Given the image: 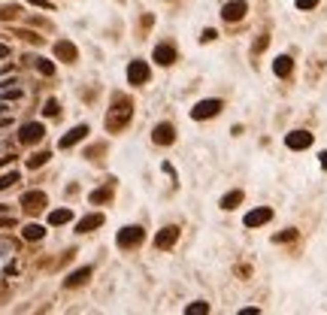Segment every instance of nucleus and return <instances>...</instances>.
Instances as JSON below:
<instances>
[{"instance_id": "f257e3e1", "label": "nucleus", "mask_w": 327, "mask_h": 315, "mask_svg": "<svg viewBox=\"0 0 327 315\" xmlns=\"http://www.w3.org/2000/svg\"><path fill=\"white\" fill-rule=\"evenodd\" d=\"M128 119H131V100L128 97H115L112 100V112L106 119V127L109 130H121V127L128 125Z\"/></svg>"}, {"instance_id": "f03ea898", "label": "nucleus", "mask_w": 327, "mask_h": 315, "mask_svg": "<svg viewBox=\"0 0 327 315\" xmlns=\"http://www.w3.org/2000/svg\"><path fill=\"white\" fill-rule=\"evenodd\" d=\"M221 109H224L221 100H200L194 109H191V119H194V122H206V119H215Z\"/></svg>"}, {"instance_id": "7ed1b4c3", "label": "nucleus", "mask_w": 327, "mask_h": 315, "mask_svg": "<svg viewBox=\"0 0 327 315\" xmlns=\"http://www.w3.org/2000/svg\"><path fill=\"white\" fill-rule=\"evenodd\" d=\"M142 240H146V230H142L139 224H131V227L118 230V246H121V249H133V246H139Z\"/></svg>"}, {"instance_id": "20e7f679", "label": "nucleus", "mask_w": 327, "mask_h": 315, "mask_svg": "<svg viewBox=\"0 0 327 315\" xmlns=\"http://www.w3.org/2000/svg\"><path fill=\"white\" fill-rule=\"evenodd\" d=\"M246 12H249V3L246 0H230V3H224V9H221V18L233 25V22H242Z\"/></svg>"}, {"instance_id": "39448f33", "label": "nucleus", "mask_w": 327, "mask_h": 315, "mask_svg": "<svg viewBox=\"0 0 327 315\" xmlns=\"http://www.w3.org/2000/svg\"><path fill=\"white\" fill-rule=\"evenodd\" d=\"M285 146H288L291 152H303V149L312 146V133H309V130H291V133L285 136Z\"/></svg>"}, {"instance_id": "423d86ee", "label": "nucleus", "mask_w": 327, "mask_h": 315, "mask_svg": "<svg viewBox=\"0 0 327 315\" xmlns=\"http://www.w3.org/2000/svg\"><path fill=\"white\" fill-rule=\"evenodd\" d=\"M46 136V127L39 125V122H28V125L18 127V140L22 143H39Z\"/></svg>"}, {"instance_id": "0eeeda50", "label": "nucleus", "mask_w": 327, "mask_h": 315, "mask_svg": "<svg viewBox=\"0 0 327 315\" xmlns=\"http://www.w3.org/2000/svg\"><path fill=\"white\" fill-rule=\"evenodd\" d=\"M152 140H155L158 146H173V140H176V127L170 125V122L155 125V130H152Z\"/></svg>"}, {"instance_id": "6e6552de", "label": "nucleus", "mask_w": 327, "mask_h": 315, "mask_svg": "<svg viewBox=\"0 0 327 315\" xmlns=\"http://www.w3.org/2000/svg\"><path fill=\"white\" fill-rule=\"evenodd\" d=\"M270 219H273V209H270V206H258V209L246 212L242 224H246V227H261V224H267Z\"/></svg>"}, {"instance_id": "1a4fd4ad", "label": "nucleus", "mask_w": 327, "mask_h": 315, "mask_svg": "<svg viewBox=\"0 0 327 315\" xmlns=\"http://www.w3.org/2000/svg\"><path fill=\"white\" fill-rule=\"evenodd\" d=\"M146 79H149V64L131 61V67H128V82H131V85H142Z\"/></svg>"}, {"instance_id": "9d476101", "label": "nucleus", "mask_w": 327, "mask_h": 315, "mask_svg": "<svg viewBox=\"0 0 327 315\" xmlns=\"http://www.w3.org/2000/svg\"><path fill=\"white\" fill-rule=\"evenodd\" d=\"M176 240H179V227L170 224V227H163L161 233L155 237V246L158 249H170V246H176Z\"/></svg>"}, {"instance_id": "9b49d317", "label": "nucleus", "mask_w": 327, "mask_h": 315, "mask_svg": "<svg viewBox=\"0 0 327 315\" xmlns=\"http://www.w3.org/2000/svg\"><path fill=\"white\" fill-rule=\"evenodd\" d=\"M273 73H276L279 79H288V76L294 73V61H291V55H279V58L273 61Z\"/></svg>"}, {"instance_id": "f8f14e48", "label": "nucleus", "mask_w": 327, "mask_h": 315, "mask_svg": "<svg viewBox=\"0 0 327 315\" xmlns=\"http://www.w3.org/2000/svg\"><path fill=\"white\" fill-rule=\"evenodd\" d=\"M85 136H88V127H85V125H76L70 133H64V136H61V143H58V146H61V149H70V146H76V143H79V140H85Z\"/></svg>"}, {"instance_id": "ddd939ff", "label": "nucleus", "mask_w": 327, "mask_h": 315, "mask_svg": "<svg viewBox=\"0 0 327 315\" xmlns=\"http://www.w3.org/2000/svg\"><path fill=\"white\" fill-rule=\"evenodd\" d=\"M155 61L161 64V67H170V64H176V49H173V46H167V43L155 46Z\"/></svg>"}, {"instance_id": "4468645a", "label": "nucleus", "mask_w": 327, "mask_h": 315, "mask_svg": "<svg viewBox=\"0 0 327 315\" xmlns=\"http://www.w3.org/2000/svg\"><path fill=\"white\" fill-rule=\"evenodd\" d=\"M22 206H25V209H43V206H46V194H43V191H28V194L22 197Z\"/></svg>"}, {"instance_id": "2eb2a0df", "label": "nucleus", "mask_w": 327, "mask_h": 315, "mask_svg": "<svg viewBox=\"0 0 327 315\" xmlns=\"http://www.w3.org/2000/svg\"><path fill=\"white\" fill-rule=\"evenodd\" d=\"M55 55H58L61 61H76V58H79V52H76L73 43H55Z\"/></svg>"}, {"instance_id": "dca6fc26", "label": "nucleus", "mask_w": 327, "mask_h": 315, "mask_svg": "<svg viewBox=\"0 0 327 315\" xmlns=\"http://www.w3.org/2000/svg\"><path fill=\"white\" fill-rule=\"evenodd\" d=\"M103 224V215H85V219L76 224V233H91L94 227H100Z\"/></svg>"}, {"instance_id": "f3484780", "label": "nucleus", "mask_w": 327, "mask_h": 315, "mask_svg": "<svg viewBox=\"0 0 327 315\" xmlns=\"http://www.w3.org/2000/svg\"><path fill=\"white\" fill-rule=\"evenodd\" d=\"M70 221H73V212H70V209H52V212H49V224H52V227H61V224H70Z\"/></svg>"}, {"instance_id": "a211bd4d", "label": "nucleus", "mask_w": 327, "mask_h": 315, "mask_svg": "<svg viewBox=\"0 0 327 315\" xmlns=\"http://www.w3.org/2000/svg\"><path fill=\"white\" fill-rule=\"evenodd\" d=\"M242 197H246V194H242L239 188H236V191H228V194L221 197V209H236V206L242 203Z\"/></svg>"}, {"instance_id": "6ab92c4d", "label": "nucleus", "mask_w": 327, "mask_h": 315, "mask_svg": "<svg viewBox=\"0 0 327 315\" xmlns=\"http://www.w3.org/2000/svg\"><path fill=\"white\" fill-rule=\"evenodd\" d=\"M88 276H91V267H82V270H76V273H70V276H67V279H64V285H67V288H76V285H82V282H85Z\"/></svg>"}, {"instance_id": "aec40b11", "label": "nucleus", "mask_w": 327, "mask_h": 315, "mask_svg": "<svg viewBox=\"0 0 327 315\" xmlns=\"http://www.w3.org/2000/svg\"><path fill=\"white\" fill-rule=\"evenodd\" d=\"M112 191H115V185L109 182V185H103V188L91 191V194H88V200H91V203H106V200L112 197Z\"/></svg>"}, {"instance_id": "412c9836", "label": "nucleus", "mask_w": 327, "mask_h": 315, "mask_svg": "<svg viewBox=\"0 0 327 315\" xmlns=\"http://www.w3.org/2000/svg\"><path fill=\"white\" fill-rule=\"evenodd\" d=\"M22 237H25L28 243H36V240H43V237H46V230H43V224H28V227L22 230Z\"/></svg>"}, {"instance_id": "4be33fe9", "label": "nucleus", "mask_w": 327, "mask_h": 315, "mask_svg": "<svg viewBox=\"0 0 327 315\" xmlns=\"http://www.w3.org/2000/svg\"><path fill=\"white\" fill-rule=\"evenodd\" d=\"M206 312H209V303L206 300H197V303L185 306V315H206Z\"/></svg>"}, {"instance_id": "5701e85b", "label": "nucleus", "mask_w": 327, "mask_h": 315, "mask_svg": "<svg viewBox=\"0 0 327 315\" xmlns=\"http://www.w3.org/2000/svg\"><path fill=\"white\" fill-rule=\"evenodd\" d=\"M49 152H36V155H31V161H28V167H31V170H36V167H43V164H46V161H49Z\"/></svg>"}, {"instance_id": "b1692460", "label": "nucleus", "mask_w": 327, "mask_h": 315, "mask_svg": "<svg viewBox=\"0 0 327 315\" xmlns=\"http://www.w3.org/2000/svg\"><path fill=\"white\" fill-rule=\"evenodd\" d=\"M291 240H297L294 227H288V230H282V233H276V237H273V243H291Z\"/></svg>"}, {"instance_id": "393cba45", "label": "nucleus", "mask_w": 327, "mask_h": 315, "mask_svg": "<svg viewBox=\"0 0 327 315\" xmlns=\"http://www.w3.org/2000/svg\"><path fill=\"white\" fill-rule=\"evenodd\" d=\"M36 70H39L43 76H52V73H55V64L46 61V58H36Z\"/></svg>"}, {"instance_id": "a878e982", "label": "nucleus", "mask_w": 327, "mask_h": 315, "mask_svg": "<svg viewBox=\"0 0 327 315\" xmlns=\"http://www.w3.org/2000/svg\"><path fill=\"white\" fill-rule=\"evenodd\" d=\"M12 182H18V170H12V173H6V176H0V191L9 188Z\"/></svg>"}, {"instance_id": "bb28decb", "label": "nucleus", "mask_w": 327, "mask_h": 315, "mask_svg": "<svg viewBox=\"0 0 327 315\" xmlns=\"http://www.w3.org/2000/svg\"><path fill=\"white\" fill-rule=\"evenodd\" d=\"M215 36H218V31H215V28H206V31L200 33V40H203V43H212Z\"/></svg>"}, {"instance_id": "cd10ccee", "label": "nucleus", "mask_w": 327, "mask_h": 315, "mask_svg": "<svg viewBox=\"0 0 327 315\" xmlns=\"http://www.w3.org/2000/svg\"><path fill=\"white\" fill-rule=\"evenodd\" d=\"M46 115H58V100H46Z\"/></svg>"}, {"instance_id": "c85d7f7f", "label": "nucleus", "mask_w": 327, "mask_h": 315, "mask_svg": "<svg viewBox=\"0 0 327 315\" xmlns=\"http://www.w3.org/2000/svg\"><path fill=\"white\" fill-rule=\"evenodd\" d=\"M315 6H318V0H297V9H303V12L306 9H315Z\"/></svg>"}, {"instance_id": "c756f323", "label": "nucleus", "mask_w": 327, "mask_h": 315, "mask_svg": "<svg viewBox=\"0 0 327 315\" xmlns=\"http://www.w3.org/2000/svg\"><path fill=\"white\" fill-rule=\"evenodd\" d=\"M267 43H270V36H267V33H263L261 40H258V43H255V52H263V49H267Z\"/></svg>"}, {"instance_id": "7c9ffc66", "label": "nucleus", "mask_w": 327, "mask_h": 315, "mask_svg": "<svg viewBox=\"0 0 327 315\" xmlns=\"http://www.w3.org/2000/svg\"><path fill=\"white\" fill-rule=\"evenodd\" d=\"M261 309H255V306H246V309H239V315H258Z\"/></svg>"}, {"instance_id": "2f4dec72", "label": "nucleus", "mask_w": 327, "mask_h": 315, "mask_svg": "<svg viewBox=\"0 0 327 315\" xmlns=\"http://www.w3.org/2000/svg\"><path fill=\"white\" fill-rule=\"evenodd\" d=\"M33 6H46V9H52V3H49V0H31Z\"/></svg>"}, {"instance_id": "473e14b6", "label": "nucleus", "mask_w": 327, "mask_h": 315, "mask_svg": "<svg viewBox=\"0 0 327 315\" xmlns=\"http://www.w3.org/2000/svg\"><path fill=\"white\" fill-rule=\"evenodd\" d=\"M318 161H321V167H324V170H327V149H324V152H321V155H318Z\"/></svg>"}, {"instance_id": "72a5a7b5", "label": "nucleus", "mask_w": 327, "mask_h": 315, "mask_svg": "<svg viewBox=\"0 0 327 315\" xmlns=\"http://www.w3.org/2000/svg\"><path fill=\"white\" fill-rule=\"evenodd\" d=\"M6 55H9V46H3V43H0V58H6Z\"/></svg>"}, {"instance_id": "f704fd0d", "label": "nucleus", "mask_w": 327, "mask_h": 315, "mask_svg": "<svg viewBox=\"0 0 327 315\" xmlns=\"http://www.w3.org/2000/svg\"><path fill=\"white\" fill-rule=\"evenodd\" d=\"M0 112H6V103H0Z\"/></svg>"}, {"instance_id": "c9c22d12", "label": "nucleus", "mask_w": 327, "mask_h": 315, "mask_svg": "<svg viewBox=\"0 0 327 315\" xmlns=\"http://www.w3.org/2000/svg\"><path fill=\"white\" fill-rule=\"evenodd\" d=\"M3 212H6V206H3V203H0V215H3Z\"/></svg>"}]
</instances>
